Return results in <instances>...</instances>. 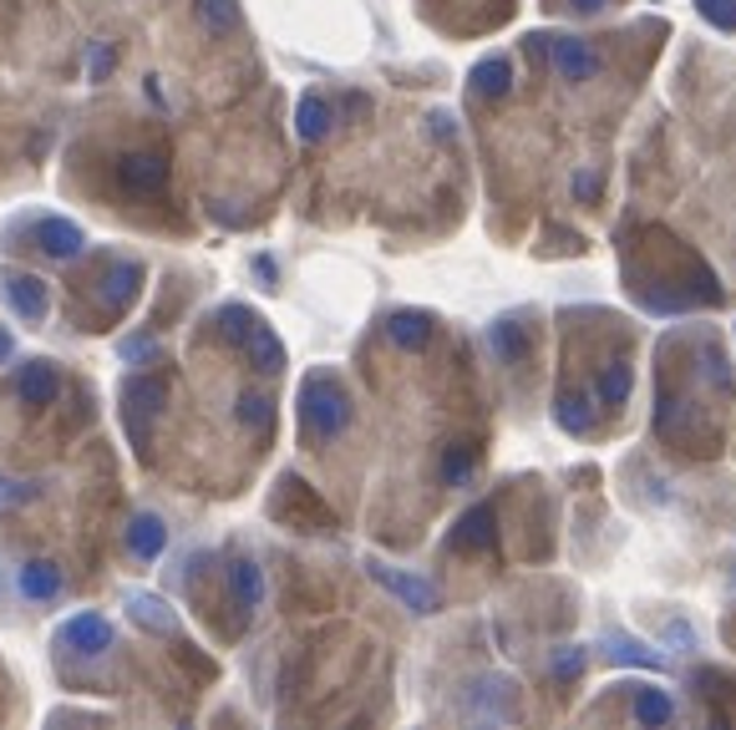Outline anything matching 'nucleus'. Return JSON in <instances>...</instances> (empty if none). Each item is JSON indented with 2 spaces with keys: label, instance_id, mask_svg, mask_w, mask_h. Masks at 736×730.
<instances>
[{
  "label": "nucleus",
  "instance_id": "f257e3e1",
  "mask_svg": "<svg viewBox=\"0 0 736 730\" xmlns=\"http://www.w3.org/2000/svg\"><path fill=\"white\" fill-rule=\"evenodd\" d=\"M305 426L315 437H336L346 426V396H340V386L325 370L305 380Z\"/></svg>",
  "mask_w": 736,
  "mask_h": 730
},
{
  "label": "nucleus",
  "instance_id": "39448f33",
  "mask_svg": "<svg viewBox=\"0 0 736 730\" xmlns=\"http://www.w3.org/2000/svg\"><path fill=\"white\" fill-rule=\"evenodd\" d=\"M630 396V365L625 361H604V370H600V401L604 406H619Z\"/></svg>",
  "mask_w": 736,
  "mask_h": 730
},
{
  "label": "nucleus",
  "instance_id": "0eeeda50",
  "mask_svg": "<svg viewBox=\"0 0 736 730\" xmlns=\"http://www.w3.org/2000/svg\"><path fill=\"white\" fill-rule=\"evenodd\" d=\"M472 82H478V92H487V97H498V92H508V61H483L478 72H472Z\"/></svg>",
  "mask_w": 736,
  "mask_h": 730
},
{
  "label": "nucleus",
  "instance_id": "7ed1b4c3",
  "mask_svg": "<svg viewBox=\"0 0 736 730\" xmlns=\"http://www.w3.org/2000/svg\"><path fill=\"white\" fill-rule=\"evenodd\" d=\"M676 716V705H671V695L665 690H635V720H645V726H661V720Z\"/></svg>",
  "mask_w": 736,
  "mask_h": 730
},
{
  "label": "nucleus",
  "instance_id": "9b49d317",
  "mask_svg": "<svg viewBox=\"0 0 736 730\" xmlns=\"http://www.w3.org/2000/svg\"><path fill=\"white\" fill-rule=\"evenodd\" d=\"M493 345H498L508 361H518V355H523V336H518V325H514V320L498 325V330H493Z\"/></svg>",
  "mask_w": 736,
  "mask_h": 730
},
{
  "label": "nucleus",
  "instance_id": "6e6552de",
  "mask_svg": "<svg viewBox=\"0 0 736 730\" xmlns=\"http://www.w3.org/2000/svg\"><path fill=\"white\" fill-rule=\"evenodd\" d=\"M325 127H330V107H325L321 97H305V102H300V132H305V137H321Z\"/></svg>",
  "mask_w": 736,
  "mask_h": 730
},
{
  "label": "nucleus",
  "instance_id": "20e7f679",
  "mask_svg": "<svg viewBox=\"0 0 736 730\" xmlns=\"http://www.w3.org/2000/svg\"><path fill=\"white\" fill-rule=\"evenodd\" d=\"M376 579H382L391 594H401L412 609H432V588L427 584H417V579H407V573H397V569H376Z\"/></svg>",
  "mask_w": 736,
  "mask_h": 730
},
{
  "label": "nucleus",
  "instance_id": "ddd939ff",
  "mask_svg": "<svg viewBox=\"0 0 736 730\" xmlns=\"http://www.w3.org/2000/svg\"><path fill=\"white\" fill-rule=\"evenodd\" d=\"M51 588H57V579H51V573H26V594H51Z\"/></svg>",
  "mask_w": 736,
  "mask_h": 730
},
{
  "label": "nucleus",
  "instance_id": "1a4fd4ad",
  "mask_svg": "<svg viewBox=\"0 0 736 730\" xmlns=\"http://www.w3.org/2000/svg\"><path fill=\"white\" fill-rule=\"evenodd\" d=\"M427 320H422V315H397V320H391V340H401V345H427Z\"/></svg>",
  "mask_w": 736,
  "mask_h": 730
},
{
  "label": "nucleus",
  "instance_id": "423d86ee",
  "mask_svg": "<svg viewBox=\"0 0 736 730\" xmlns=\"http://www.w3.org/2000/svg\"><path fill=\"white\" fill-rule=\"evenodd\" d=\"M604 644H610V655L625 659V665H640V670H661V655H650L645 644L619 640V634H604Z\"/></svg>",
  "mask_w": 736,
  "mask_h": 730
},
{
  "label": "nucleus",
  "instance_id": "f03ea898",
  "mask_svg": "<svg viewBox=\"0 0 736 730\" xmlns=\"http://www.w3.org/2000/svg\"><path fill=\"white\" fill-rule=\"evenodd\" d=\"M548 41V57H554V66H559V76H569V82H589V76H600V51L584 41H575V36H544Z\"/></svg>",
  "mask_w": 736,
  "mask_h": 730
},
{
  "label": "nucleus",
  "instance_id": "4468645a",
  "mask_svg": "<svg viewBox=\"0 0 736 730\" xmlns=\"http://www.w3.org/2000/svg\"><path fill=\"white\" fill-rule=\"evenodd\" d=\"M564 5H569V11H604L610 0H564Z\"/></svg>",
  "mask_w": 736,
  "mask_h": 730
},
{
  "label": "nucleus",
  "instance_id": "f8f14e48",
  "mask_svg": "<svg viewBox=\"0 0 736 730\" xmlns=\"http://www.w3.org/2000/svg\"><path fill=\"white\" fill-rule=\"evenodd\" d=\"M579 665H584V649H564V655L554 659V674H559V680H569V674H579Z\"/></svg>",
  "mask_w": 736,
  "mask_h": 730
},
{
  "label": "nucleus",
  "instance_id": "9d476101",
  "mask_svg": "<svg viewBox=\"0 0 736 730\" xmlns=\"http://www.w3.org/2000/svg\"><path fill=\"white\" fill-rule=\"evenodd\" d=\"M701 15H707L711 26L736 31V0H701Z\"/></svg>",
  "mask_w": 736,
  "mask_h": 730
}]
</instances>
